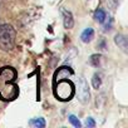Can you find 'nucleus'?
<instances>
[{"mask_svg": "<svg viewBox=\"0 0 128 128\" xmlns=\"http://www.w3.org/2000/svg\"><path fill=\"white\" fill-rule=\"evenodd\" d=\"M84 124H86L87 127H90V128H93V127L96 126V122H94V120H93L92 118H87V119H86V123H84Z\"/></svg>", "mask_w": 128, "mask_h": 128, "instance_id": "nucleus-11", "label": "nucleus"}, {"mask_svg": "<svg viewBox=\"0 0 128 128\" xmlns=\"http://www.w3.org/2000/svg\"><path fill=\"white\" fill-rule=\"evenodd\" d=\"M78 99L83 104H87L90 99L89 87H88V83L86 82L84 78H80L78 80Z\"/></svg>", "mask_w": 128, "mask_h": 128, "instance_id": "nucleus-2", "label": "nucleus"}, {"mask_svg": "<svg viewBox=\"0 0 128 128\" xmlns=\"http://www.w3.org/2000/svg\"><path fill=\"white\" fill-rule=\"evenodd\" d=\"M94 19H96V22H98V23H104V20L107 19L106 12H104L103 9L96 10V13H94Z\"/></svg>", "mask_w": 128, "mask_h": 128, "instance_id": "nucleus-6", "label": "nucleus"}, {"mask_svg": "<svg viewBox=\"0 0 128 128\" xmlns=\"http://www.w3.org/2000/svg\"><path fill=\"white\" fill-rule=\"evenodd\" d=\"M30 126L36 127V128H43L45 126V120L43 118H35V119H32L30 120Z\"/></svg>", "mask_w": 128, "mask_h": 128, "instance_id": "nucleus-7", "label": "nucleus"}, {"mask_svg": "<svg viewBox=\"0 0 128 128\" xmlns=\"http://www.w3.org/2000/svg\"><path fill=\"white\" fill-rule=\"evenodd\" d=\"M16 39V32L10 24L0 25V49L9 52L14 48Z\"/></svg>", "mask_w": 128, "mask_h": 128, "instance_id": "nucleus-1", "label": "nucleus"}, {"mask_svg": "<svg viewBox=\"0 0 128 128\" xmlns=\"http://www.w3.org/2000/svg\"><path fill=\"white\" fill-rule=\"evenodd\" d=\"M63 23H64V28L66 29H72L73 25H74V19H73V15L70 12H67L64 10L63 12Z\"/></svg>", "mask_w": 128, "mask_h": 128, "instance_id": "nucleus-3", "label": "nucleus"}, {"mask_svg": "<svg viewBox=\"0 0 128 128\" xmlns=\"http://www.w3.org/2000/svg\"><path fill=\"white\" fill-rule=\"evenodd\" d=\"M93 38H94V30H93L92 28L86 29V30L82 33V35H80V39H82L83 43H90V42L93 40Z\"/></svg>", "mask_w": 128, "mask_h": 128, "instance_id": "nucleus-5", "label": "nucleus"}, {"mask_svg": "<svg viewBox=\"0 0 128 128\" xmlns=\"http://www.w3.org/2000/svg\"><path fill=\"white\" fill-rule=\"evenodd\" d=\"M69 122L74 126V127H77V128H79L82 124H80V122H79V119L76 117V116H69Z\"/></svg>", "mask_w": 128, "mask_h": 128, "instance_id": "nucleus-9", "label": "nucleus"}, {"mask_svg": "<svg viewBox=\"0 0 128 128\" xmlns=\"http://www.w3.org/2000/svg\"><path fill=\"white\" fill-rule=\"evenodd\" d=\"M92 84H93V87H94L96 89H98V88L100 87V84H102V78H100V74L96 73V74L93 76V78H92Z\"/></svg>", "mask_w": 128, "mask_h": 128, "instance_id": "nucleus-8", "label": "nucleus"}, {"mask_svg": "<svg viewBox=\"0 0 128 128\" xmlns=\"http://www.w3.org/2000/svg\"><path fill=\"white\" fill-rule=\"evenodd\" d=\"M99 60H100V55L94 54V55L90 56V63H92V66H94V67H97L99 64Z\"/></svg>", "mask_w": 128, "mask_h": 128, "instance_id": "nucleus-10", "label": "nucleus"}, {"mask_svg": "<svg viewBox=\"0 0 128 128\" xmlns=\"http://www.w3.org/2000/svg\"><path fill=\"white\" fill-rule=\"evenodd\" d=\"M114 43H116L124 53H127V50H128V44H127V38H126L124 35L117 34V35L114 36Z\"/></svg>", "mask_w": 128, "mask_h": 128, "instance_id": "nucleus-4", "label": "nucleus"}]
</instances>
